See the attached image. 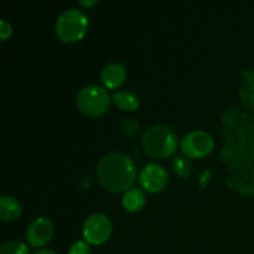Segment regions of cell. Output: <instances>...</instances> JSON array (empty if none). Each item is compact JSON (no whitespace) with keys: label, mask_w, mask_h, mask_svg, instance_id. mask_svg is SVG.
I'll use <instances>...</instances> for the list:
<instances>
[{"label":"cell","mask_w":254,"mask_h":254,"mask_svg":"<svg viewBox=\"0 0 254 254\" xmlns=\"http://www.w3.org/2000/svg\"><path fill=\"white\" fill-rule=\"evenodd\" d=\"M213 148V139L203 130H193L181 140V149L189 158H202Z\"/></svg>","instance_id":"6"},{"label":"cell","mask_w":254,"mask_h":254,"mask_svg":"<svg viewBox=\"0 0 254 254\" xmlns=\"http://www.w3.org/2000/svg\"><path fill=\"white\" fill-rule=\"evenodd\" d=\"M21 213V206L11 196H1L0 200V217L4 221L16 220Z\"/></svg>","instance_id":"10"},{"label":"cell","mask_w":254,"mask_h":254,"mask_svg":"<svg viewBox=\"0 0 254 254\" xmlns=\"http://www.w3.org/2000/svg\"><path fill=\"white\" fill-rule=\"evenodd\" d=\"M112 233V223L106 215L94 213L89 216L83 225V237L92 245L106 242Z\"/></svg>","instance_id":"5"},{"label":"cell","mask_w":254,"mask_h":254,"mask_svg":"<svg viewBox=\"0 0 254 254\" xmlns=\"http://www.w3.org/2000/svg\"><path fill=\"white\" fill-rule=\"evenodd\" d=\"M26 241L32 247H41L46 245L54 235V225L46 217H37L27 226Z\"/></svg>","instance_id":"8"},{"label":"cell","mask_w":254,"mask_h":254,"mask_svg":"<svg viewBox=\"0 0 254 254\" xmlns=\"http://www.w3.org/2000/svg\"><path fill=\"white\" fill-rule=\"evenodd\" d=\"M97 179L106 190L113 192L126 191L135 180V166L128 155L112 151L99 160Z\"/></svg>","instance_id":"1"},{"label":"cell","mask_w":254,"mask_h":254,"mask_svg":"<svg viewBox=\"0 0 254 254\" xmlns=\"http://www.w3.org/2000/svg\"><path fill=\"white\" fill-rule=\"evenodd\" d=\"M111 103V97L104 87L88 84L77 94V106L82 113L96 117L104 113Z\"/></svg>","instance_id":"4"},{"label":"cell","mask_w":254,"mask_h":254,"mask_svg":"<svg viewBox=\"0 0 254 254\" xmlns=\"http://www.w3.org/2000/svg\"><path fill=\"white\" fill-rule=\"evenodd\" d=\"M0 254H29V248L20 241H9L1 246Z\"/></svg>","instance_id":"14"},{"label":"cell","mask_w":254,"mask_h":254,"mask_svg":"<svg viewBox=\"0 0 254 254\" xmlns=\"http://www.w3.org/2000/svg\"><path fill=\"white\" fill-rule=\"evenodd\" d=\"M173 166L175 173L181 178H188L192 173V166H191L190 160L185 156H175L173 159Z\"/></svg>","instance_id":"13"},{"label":"cell","mask_w":254,"mask_h":254,"mask_svg":"<svg viewBox=\"0 0 254 254\" xmlns=\"http://www.w3.org/2000/svg\"><path fill=\"white\" fill-rule=\"evenodd\" d=\"M34 254H56L52 250H49V248H44V250L36 251Z\"/></svg>","instance_id":"18"},{"label":"cell","mask_w":254,"mask_h":254,"mask_svg":"<svg viewBox=\"0 0 254 254\" xmlns=\"http://www.w3.org/2000/svg\"><path fill=\"white\" fill-rule=\"evenodd\" d=\"M143 148L154 158H168L178 148V136L171 128L158 124L144 133Z\"/></svg>","instance_id":"2"},{"label":"cell","mask_w":254,"mask_h":254,"mask_svg":"<svg viewBox=\"0 0 254 254\" xmlns=\"http://www.w3.org/2000/svg\"><path fill=\"white\" fill-rule=\"evenodd\" d=\"M10 34H11V26H10V24H7L6 21L1 20V22H0V36H1V40L6 39Z\"/></svg>","instance_id":"17"},{"label":"cell","mask_w":254,"mask_h":254,"mask_svg":"<svg viewBox=\"0 0 254 254\" xmlns=\"http://www.w3.org/2000/svg\"><path fill=\"white\" fill-rule=\"evenodd\" d=\"M88 19L82 10L71 7L60 14L56 21V32L64 42L77 41L86 34Z\"/></svg>","instance_id":"3"},{"label":"cell","mask_w":254,"mask_h":254,"mask_svg":"<svg viewBox=\"0 0 254 254\" xmlns=\"http://www.w3.org/2000/svg\"><path fill=\"white\" fill-rule=\"evenodd\" d=\"M139 181H140V185L149 192H159L165 188L166 181H168V173L159 164H148L141 169Z\"/></svg>","instance_id":"7"},{"label":"cell","mask_w":254,"mask_h":254,"mask_svg":"<svg viewBox=\"0 0 254 254\" xmlns=\"http://www.w3.org/2000/svg\"><path fill=\"white\" fill-rule=\"evenodd\" d=\"M126 78V69L123 64L118 62L108 64L102 71V81L107 88H117L123 83Z\"/></svg>","instance_id":"9"},{"label":"cell","mask_w":254,"mask_h":254,"mask_svg":"<svg viewBox=\"0 0 254 254\" xmlns=\"http://www.w3.org/2000/svg\"><path fill=\"white\" fill-rule=\"evenodd\" d=\"M81 4L82 5H87V6H88V5L96 4V1H81Z\"/></svg>","instance_id":"19"},{"label":"cell","mask_w":254,"mask_h":254,"mask_svg":"<svg viewBox=\"0 0 254 254\" xmlns=\"http://www.w3.org/2000/svg\"><path fill=\"white\" fill-rule=\"evenodd\" d=\"M145 203V196L140 189H130L123 197V206L127 211H138Z\"/></svg>","instance_id":"11"},{"label":"cell","mask_w":254,"mask_h":254,"mask_svg":"<svg viewBox=\"0 0 254 254\" xmlns=\"http://www.w3.org/2000/svg\"><path fill=\"white\" fill-rule=\"evenodd\" d=\"M121 128L129 135H134L139 129V122L135 118H123L121 121Z\"/></svg>","instance_id":"15"},{"label":"cell","mask_w":254,"mask_h":254,"mask_svg":"<svg viewBox=\"0 0 254 254\" xmlns=\"http://www.w3.org/2000/svg\"><path fill=\"white\" fill-rule=\"evenodd\" d=\"M68 254H89L88 245L83 241H77L71 246Z\"/></svg>","instance_id":"16"},{"label":"cell","mask_w":254,"mask_h":254,"mask_svg":"<svg viewBox=\"0 0 254 254\" xmlns=\"http://www.w3.org/2000/svg\"><path fill=\"white\" fill-rule=\"evenodd\" d=\"M114 103L124 111H134L139 106V98L130 91H118L113 94Z\"/></svg>","instance_id":"12"}]
</instances>
